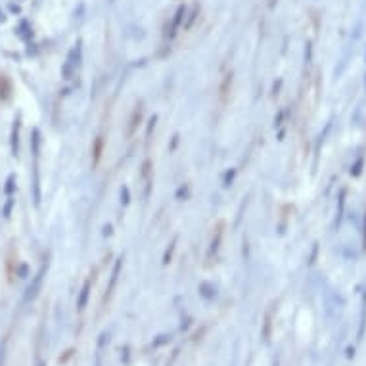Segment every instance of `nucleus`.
Listing matches in <instances>:
<instances>
[{
    "mask_svg": "<svg viewBox=\"0 0 366 366\" xmlns=\"http://www.w3.org/2000/svg\"><path fill=\"white\" fill-rule=\"evenodd\" d=\"M2 362H4V347L0 349V366H2Z\"/></svg>",
    "mask_w": 366,
    "mask_h": 366,
    "instance_id": "obj_1",
    "label": "nucleus"
},
{
    "mask_svg": "<svg viewBox=\"0 0 366 366\" xmlns=\"http://www.w3.org/2000/svg\"><path fill=\"white\" fill-rule=\"evenodd\" d=\"M39 366H42V365H39Z\"/></svg>",
    "mask_w": 366,
    "mask_h": 366,
    "instance_id": "obj_2",
    "label": "nucleus"
}]
</instances>
